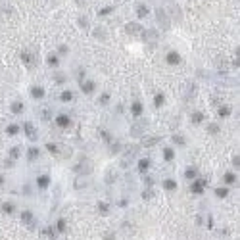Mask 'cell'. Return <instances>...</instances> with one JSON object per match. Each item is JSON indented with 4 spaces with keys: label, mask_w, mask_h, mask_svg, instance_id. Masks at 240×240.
<instances>
[{
    "label": "cell",
    "mask_w": 240,
    "mask_h": 240,
    "mask_svg": "<svg viewBox=\"0 0 240 240\" xmlns=\"http://www.w3.org/2000/svg\"><path fill=\"white\" fill-rule=\"evenodd\" d=\"M156 19H158V23L162 25V29H169V27H171V21H169V17H167V14H165V10L158 8V10H156Z\"/></svg>",
    "instance_id": "cell-1"
},
{
    "label": "cell",
    "mask_w": 240,
    "mask_h": 240,
    "mask_svg": "<svg viewBox=\"0 0 240 240\" xmlns=\"http://www.w3.org/2000/svg\"><path fill=\"white\" fill-rule=\"evenodd\" d=\"M158 142H159V136H148V139H142V146L144 148H150V146H154Z\"/></svg>",
    "instance_id": "cell-2"
},
{
    "label": "cell",
    "mask_w": 240,
    "mask_h": 240,
    "mask_svg": "<svg viewBox=\"0 0 240 240\" xmlns=\"http://www.w3.org/2000/svg\"><path fill=\"white\" fill-rule=\"evenodd\" d=\"M125 29H127V33H131V35H139V33H142V27L139 23H129Z\"/></svg>",
    "instance_id": "cell-3"
},
{
    "label": "cell",
    "mask_w": 240,
    "mask_h": 240,
    "mask_svg": "<svg viewBox=\"0 0 240 240\" xmlns=\"http://www.w3.org/2000/svg\"><path fill=\"white\" fill-rule=\"evenodd\" d=\"M56 123H58L60 125V127H69V117H67V115H58V117H56Z\"/></svg>",
    "instance_id": "cell-4"
},
{
    "label": "cell",
    "mask_w": 240,
    "mask_h": 240,
    "mask_svg": "<svg viewBox=\"0 0 240 240\" xmlns=\"http://www.w3.org/2000/svg\"><path fill=\"white\" fill-rule=\"evenodd\" d=\"M131 111H133L134 117H139L140 113H142V104H140V102H134V104L131 106Z\"/></svg>",
    "instance_id": "cell-5"
},
{
    "label": "cell",
    "mask_w": 240,
    "mask_h": 240,
    "mask_svg": "<svg viewBox=\"0 0 240 240\" xmlns=\"http://www.w3.org/2000/svg\"><path fill=\"white\" fill-rule=\"evenodd\" d=\"M204 185H205V181L204 179H200V181H196L192 185V192H196V194H200L202 192V188H204Z\"/></svg>",
    "instance_id": "cell-6"
},
{
    "label": "cell",
    "mask_w": 240,
    "mask_h": 240,
    "mask_svg": "<svg viewBox=\"0 0 240 240\" xmlns=\"http://www.w3.org/2000/svg\"><path fill=\"white\" fill-rule=\"evenodd\" d=\"M142 37H144V40H156V39H158V33L150 29V31H144Z\"/></svg>",
    "instance_id": "cell-7"
},
{
    "label": "cell",
    "mask_w": 240,
    "mask_h": 240,
    "mask_svg": "<svg viewBox=\"0 0 240 240\" xmlns=\"http://www.w3.org/2000/svg\"><path fill=\"white\" fill-rule=\"evenodd\" d=\"M167 62H169V64H179V62H181V56H179L177 52H169V54H167Z\"/></svg>",
    "instance_id": "cell-8"
},
{
    "label": "cell",
    "mask_w": 240,
    "mask_h": 240,
    "mask_svg": "<svg viewBox=\"0 0 240 240\" xmlns=\"http://www.w3.org/2000/svg\"><path fill=\"white\" fill-rule=\"evenodd\" d=\"M31 94H33V98H42L44 96V90L40 87H33L31 88Z\"/></svg>",
    "instance_id": "cell-9"
},
{
    "label": "cell",
    "mask_w": 240,
    "mask_h": 240,
    "mask_svg": "<svg viewBox=\"0 0 240 240\" xmlns=\"http://www.w3.org/2000/svg\"><path fill=\"white\" fill-rule=\"evenodd\" d=\"M81 88H83V92H87V94H90L94 90V83H90V81H87V83H83L81 85Z\"/></svg>",
    "instance_id": "cell-10"
},
{
    "label": "cell",
    "mask_w": 240,
    "mask_h": 240,
    "mask_svg": "<svg viewBox=\"0 0 240 240\" xmlns=\"http://www.w3.org/2000/svg\"><path fill=\"white\" fill-rule=\"evenodd\" d=\"M163 186H165L167 190H175V188H177V182L171 181V179H167V181H163Z\"/></svg>",
    "instance_id": "cell-11"
},
{
    "label": "cell",
    "mask_w": 240,
    "mask_h": 240,
    "mask_svg": "<svg viewBox=\"0 0 240 240\" xmlns=\"http://www.w3.org/2000/svg\"><path fill=\"white\" fill-rule=\"evenodd\" d=\"M12 111L14 113H21V111H23V104H21V102H14V104H12Z\"/></svg>",
    "instance_id": "cell-12"
},
{
    "label": "cell",
    "mask_w": 240,
    "mask_h": 240,
    "mask_svg": "<svg viewBox=\"0 0 240 240\" xmlns=\"http://www.w3.org/2000/svg\"><path fill=\"white\" fill-rule=\"evenodd\" d=\"M21 60H23L27 65H31V64H33V58H31V54H29V52H21Z\"/></svg>",
    "instance_id": "cell-13"
},
{
    "label": "cell",
    "mask_w": 240,
    "mask_h": 240,
    "mask_svg": "<svg viewBox=\"0 0 240 240\" xmlns=\"http://www.w3.org/2000/svg\"><path fill=\"white\" fill-rule=\"evenodd\" d=\"M228 113H231V108H228V106H221L219 108V117H227Z\"/></svg>",
    "instance_id": "cell-14"
},
{
    "label": "cell",
    "mask_w": 240,
    "mask_h": 240,
    "mask_svg": "<svg viewBox=\"0 0 240 240\" xmlns=\"http://www.w3.org/2000/svg\"><path fill=\"white\" fill-rule=\"evenodd\" d=\"M39 186H40V188H46V186H48V177H46V175L39 177Z\"/></svg>",
    "instance_id": "cell-15"
},
{
    "label": "cell",
    "mask_w": 240,
    "mask_h": 240,
    "mask_svg": "<svg viewBox=\"0 0 240 240\" xmlns=\"http://www.w3.org/2000/svg\"><path fill=\"white\" fill-rule=\"evenodd\" d=\"M163 156H165V159H167V162H171V159L175 158V152L171 150V148H165V152H163Z\"/></svg>",
    "instance_id": "cell-16"
},
{
    "label": "cell",
    "mask_w": 240,
    "mask_h": 240,
    "mask_svg": "<svg viewBox=\"0 0 240 240\" xmlns=\"http://www.w3.org/2000/svg\"><path fill=\"white\" fill-rule=\"evenodd\" d=\"M136 14H139L140 17H144V16L148 14V8H146L144 4H139V10H136Z\"/></svg>",
    "instance_id": "cell-17"
},
{
    "label": "cell",
    "mask_w": 240,
    "mask_h": 240,
    "mask_svg": "<svg viewBox=\"0 0 240 240\" xmlns=\"http://www.w3.org/2000/svg\"><path fill=\"white\" fill-rule=\"evenodd\" d=\"M25 131H27V134L31 136V139H35V129H33L31 123H25Z\"/></svg>",
    "instance_id": "cell-18"
},
{
    "label": "cell",
    "mask_w": 240,
    "mask_h": 240,
    "mask_svg": "<svg viewBox=\"0 0 240 240\" xmlns=\"http://www.w3.org/2000/svg\"><path fill=\"white\" fill-rule=\"evenodd\" d=\"M192 121H194V123H202V121H204V115H202L200 111H196V113H192Z\"/></svg>",
    "instance_id": "cell-19"
},
{
    "label": "cell",
    "mask_w": 240,
    "mask_h": 240,
    "mask_svg": "<svg viewBox=\"0 0 240 240\" xmlns=\"http://www.w3.org/2000/svg\"><path fill=\"white\" fill-rule=\"evenodd\" d=\"M60 98H62L64 102H69V100L73 98V94L69 92V90H64V92H62V96H60Z\"/></svg>",
    "instance_id": "cell-20"
},
{
    "label": "cell",
    "mask_w": 240,
    "mask_h": 240,
    "mask_svg": "<svg viewBox=\"0 0 240 240\" xmlns=\"http://www.w3.org/2000/svg\"><path fill=\"white\" fill-rule=\"evenodd\" d=\"M163 100H165V96H163V94H156V98H154L156 106H162V104H163Z\"/></svg>",
    "instance_id": "cell-21"
},
{
    "label": "cell",
    "mask_w": 240,
    "mask_h": 240,
    "mask_svg": "<svg viewBox=\"0 0 240 240\" xmlns=\"http://www.w3.org/2000/svg\"><path fill=\"white\" fill-rule=\"evenodd\" d=\"M208 131H209L211 134H217V133H219V125H215V123H211L209 127H208Z\"/></svg>",
    "instance_id": "cell-22"
},
{
    "label": "cell",
    "mask_w": 240,
    "mask_h": 240,
    "mask_svg": "<svg viewBox=\"0 0 240 240\" xmlns=\"http://www.w3.org/2000/svg\"><path fill=\"white\" fill-rule=\"evenodd\" d=\"M6 131H8V134H17V131H19V127H17V125H10V127H8Z\"/></svg>",
    "instance_id": "cell-23"
},
{
    "label": "cell",
    "mask_w": 240,
    "mask_h": 240,
    "mask_svg": "<svg viewBox=\"0 0 240 240\" xmlns=\"http://www.w3.org/2000/svg\"><path fill=\"white\" fill-rule=\"evenodd\" d=\"M140 131H142L140 125H134V127H133V136H140V134H142Z\"/></svg>",
    "instance_id": "cell-24"
},
{
    "label": "cell",
    "mask_w": 240,
    "mask_h": 240,
    "mask_svg": "<svg viewBox=\"0 0 240 240\" xmlns=\"http://www.w3.org/2000/svg\"><path fill=\"white\" fill-rule=\"evenodd\" d=\"M35 158H39V150L37 148H31L29 150V159H35Z\"/></svg>",
    "instance_id": "cell-25"
},
{
    "label": "cell",
    "mask_w": 240,
    "mask_h": 240,
    "mask_svg": "<svg viewBox=\"0 0 240 240\" xmlns=\"http://www.w3.org/2000/svg\"><path fill=\"white\" fill-rule=\"evenodd\" d=\"M234 181H236V177H234L233 173H227V175H225V182H228V185H231V182H234Z\"/></svg>",
    "instance_id": "cell-26"
},
{
    "label": "cell",
    "mask_w": 240,
    "mask_h": 240,
    "mask_svg": "<svg viewBox=\"0 0 240 240\" xmlns=\"http://www.w3.org/2000/svg\"><path fill=\"white\" fill-rule=\"evenodd\" d=\"M215 194H217L219 198H223V196H227L228 192H227V188H217V190H215Z\"/></svg>",
    "instance_id": "cell-27"
},
{
    "label": "cell",
    "mask_w": 240,
    "mask_h": 240,
    "mask_svg": "<svg viewBox=\"0 0 240 240\" xmlns=\"http://www.w3.org/2000/svg\"><path fill=\"white\" fill-rule=\"evenodd\" d=\"M148 165H150V162H148V159H140V171H144V169H148Z\"/></svg>",
    "instance_id": "cell-28"
},
{
    "label": "cell",
    "mask_w": 240,
    "mask_h": 240,
    "mask_svg": "<svg viewBox=\"0 0 240 240\" xmlns=\"http://www.w3.org/2000/svg\"><path fill=\"white\" fill-rule=\"evenodd\" d=\"M111 10H113L111 6H106V8H102V10H100V16H108V14L111 12Z\"/></svg>",
    "instance_id": "cell-29"
},
{
    "label": "cell",
    "mask_w": 240,
    "mask_h": 240,
    "mask_svg": "<svg viewBox=\"0 0 240 240\" xmlns=\"http://www.w3.org/2000/svg\"><path fill=\"white\" fill-rule=\"evenodd\" d=\"M46 148H48V152H52V154H58V146H56V144H46Z\"/></svg>",
    "instance_id": "cell-30"
},
{
    "label": "cell",
    "mask_w": 240,
    "mask_h": 240,
    "mask_svg": "<svg viewBox=\"0 0 240 240\" xmlns=\"http://www.w3.org/2000/svg\"><path fill=\"white\" fill-rule=\"evenodd\" d=\"M48 64H50V65H58V58L50 54V56H48Z\"/></svg>",
    "instance_id": "cell-31"
},
{
    "label": "cell",
    "mask_w": 240,
    "mask_h": 240,
    "mask_svg": "<svg viewBox=\"0 0 240 240\" xmlns=\"http://www.w3.org/2000/svg\"><path fill=\"white\" fill-rule=\"evenodd\" d=\"M196 177V171L194 169H186V179H194Z\"/></svg>",
    "instance_id": "cell-32"
},
{
    "label": "cell",
    "mask_w": 240,
    "mask_h": 240,
    "mask_svg": "<svg viewBox=\"0 0 240 240\" xmlns=\"http://www.w3.org/2000/svg\"><path fill=\"white\" fill-rule=\"evenodd\" d=\"M173 140H175L177 144H181V146L185 144V139H182V136H179V134H175V136H173Z\"/></svg>",
    "instance_id": "cell-33"
},
{
    "label": "cell",
    "mask_w": 240,
    "mask_h": 240,
    "mask_svg": "<svg viewBox=\"0 0 240 240\" xmlns=\"http://www.w3.org/2000/svg\"><path fill=\"white\" fill-rule=\"evenodd\" d=\"M2 208H4V211H8V213H12V211H14V205H12V204H4Z\"/></svg>",
    "instance_id": "cell-34"
},
{
    "label": "cell",
    "mask_w": 240,
    "mask_h": 240,
    "mask_svg": "<svg viewBox=\"0 0 240 240\" xmlns=\"http://www.w3.org/2000/svg\"><path fill=\"white\" fill-rule=\"evenodd\" d=\"M94 35H96V37H100V39H106V33L102 31V29H96V31H94Z\"/></svg>",
    "instance_id": "cell-35"
},
{
    "label": "cell",
    "mask_w": 240,
    "mask_h": 240,
    "mask_svg": "<svg viewBox=\"0 0 240 240\" xmlns=\"http://www.w3.org/2000/svg\"><path fill=\"white\" fill-rule=\"evenodd\" d=\"M19 154H21V150H19V148L16 146V148H14V150H12V158H17Z\"/></svg>",
    "instance_id": "cell-36"
},
{
    "label": "cell",
    "mask_w": 240,
    "mask_h": 240,
    "mask_svg": "<svg viewBox=\"0 0 240 240\" xmlns=\"http://www.w3.org/2000/svg\"><path fill=\"white\" fill-rule=\"evenodd\" d=\"M67 52H69V48H67L65 44H62V46H60V54H67Z\"/></svg>",
    "instance_id": "cell-37"
},
{
    "label": "cell",
    "mask_w": 240,
    "mask_h": 240,
    "mask_svg": "<svg viewBox=\"0 0 240 240\" xmlns=\"http://www.w3.org/2000/svg\"><path fill=\"white\" fill-rule=\"evenodd\" d=\"M108 100H110V96H108V94H102V98H100L102 104H108Z\"/></svg>",
    "instance_id": "cell-38"
},
{
    "label": "cell",
    "mask_w": 240,
    "mask_h": 240,
    "mask_svg": "<svg viewBox=\"0 0 240 240\" xmlns=\"http://www.w3.org/2000/svg\"><path fill=\"white\" fill-rule=\"evenodd\" d=\"M58 228H60V231H64V228H65V221H64V219L58 221Z\"/></svg>",
    "instance_id": "cell-39"
},
{
    "label": "cell",
    "mask_w": 240,
    "mask_h": 240,
    "mask_svg": "<svg viewBox=\"0 0 240 240\" xmlns=\"http://www.w3.org/2000/svg\"><path fill=\"white\" fill-rule=\"evenodd\" d=\"M104 238H106V240H111V238H115V234H113V233H106Z\"/></svg>",
    "instance_id": "cell-40"
},
{
    "label": "cell",
    "mask_w": 240,
    "mask_h": 240,
    "mask_svg": "<svg viewBox=\"0 0 240 240\" xmlns=\"http://www.w3.org/2000/svg\"><path fill=\"white\" fill-rule=\"evenodd\" d=\"M21 217H23V219H25V221H31V213H29V211H25V213H23V215H21Z\"/></svg>",
    "instance_id": "cell-41"
},
{
    "label": "cell",
    "mask_w": 240,
    "mask_h": 240,
    "mask_svg": "<svg viewBox=\"0 0 240 240\" xmlns=\"http://www.w3.org/2000/svg\"><path fill=\"white\" fill-rule=\"evenodd\" d=\"M98 208H100L102 211H108V205H106V204H98Z\"/></svg>",
    "instance_id": "cell-42"
},
{
    "label": "cell",
    "mask_w": 240,
    "mask_h": 240,
    "mask_svg": "<svg viewBox=\"0 0 240 240\" xmlns=\"http://www.w3.org/2000/svg\"><path fill=\"white\" fill-rule=\"evenodd\" d=\"M2 182H4V177H2V175H0V186H2Z\"/></svg>",
    "instance_id": "cell-43"
}]
</instances>
